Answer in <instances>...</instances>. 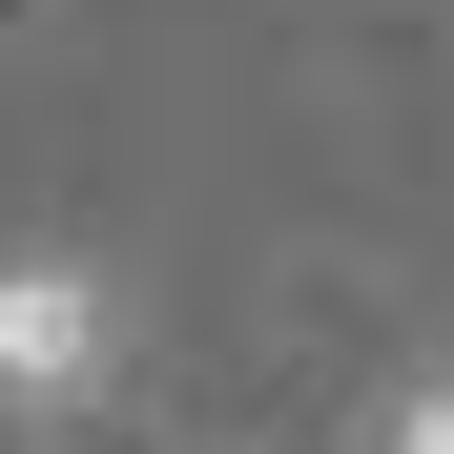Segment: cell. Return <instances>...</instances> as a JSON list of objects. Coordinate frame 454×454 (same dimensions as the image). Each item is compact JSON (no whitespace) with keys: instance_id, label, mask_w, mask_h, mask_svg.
<instances>
[{"instance_id":"obj_1","label":"cell","mask_w":454,"mask_h":454,"mask_svg":"<svg viewBox=\"0 0 454 454\" xmlns=\"http://www.w3.org/2000/svg\"><path fill=\"white\" fill-rule=\"evenodd\" d=\"M104 351H124V310H104V269H0V413H83L104 393Z\"/></svg>"},{"instance_id":"obj_2","label":"cell","mask_w":454,"mask_h":454,"mask_svg":"<svg viewBox=\"0 0 454 454\" xmlns=\"http://www.w3.org/2000/svg\"><path fill=\"white\" fill-rule=\"evenodd\" d=\"M372 454H454V372H413V393H393V434H372Z\"/></svg>"}]
</instances>
